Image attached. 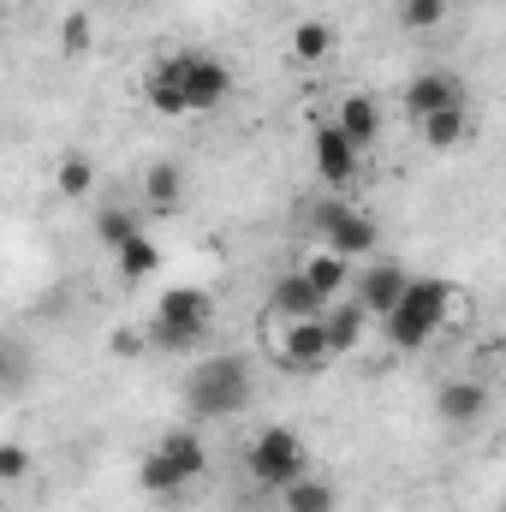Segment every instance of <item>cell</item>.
Instances as JSON below:
<instances>
[{
	"label": "cell",
	"instance_id": "6da1fadb",
	"mask_svg": "<svg viewBox=\"0 0 506 512\" xmlns=\"http://www.w3.org/2000/svg\"><path fill=\"white\" fill-rule=\"evenodd\" d=\"M447 310H459V292L447 280H411V292L399 298L393 316H381V334L393 352H417L435 340V328L447 322Z\"/></svg>",
	"mask_w": 506,
	"mask_h": 512
},
{
	"label": "cell",
	"instance_id": "7a4b0ae2",
	"mask_svg": "<svg viewBox=\"0 0 506 512\" xmlns=\"http://www.w3.org/2000/svg\"><path fill=\"white\" fill-rule=\"evenodd\" d=\"M185 405L191 417H233L251 405V364L221 352V358H203L191 376H185Z\"/></svg>",
	"mask_w": 506,
	"mask_h": 512
},
{
	"label": "cell",
	"instance_id": "3957f363",
	"mask_svg": "<svg viewBox=\"0 0 506 512\" xmlns=\"http://www.w3.org/2000/svg\"><path fill=\"white\" fill-rule=\"evenodd\" d=\"M209 322H215V298H209L203 286H173V292H161V304H155L149 340L167 346V352H191V346L209 340Z\"/></svg>",
	"mask_w": 506,
	"mask_h": 512
},
{
	"label": "cell",
	"instance_id": "277c9868",
	"mask_svg": "<svg viewBox=\"0 0 506 512\" xmlns=\"http://www.w3.org/2000/svg\"><path fill=\"white\" fill-rule=\"evenodd\" d=\"M203 465H209L203 441H197V435H185V429H173V435H161V441L143 453L137 483H143V495H179L185 483H197V477H203Z\"/></svg>",
	"mask_w": 506,
	"mask_h": 512
},
{
	"label": "cell",
	"instance_id": "5b68a950",
	"mask_svg": "<svg viewBox=\"0 0 506 512\" xmlns=\"http://www.w3.org/2000/svg\"><path fill=\"white\" fill-rule=\"evenodd\" d=\"M245 471H251V483L262 489H292L298 477H304V441L286 429V423H274V429H262L251 447H245Z\"/></svg>",
	"mask_w": 506,
	"mask_h": 512
},
{
	"label": "cell",
	"instance_id": "8992f818",
	"mask_svg": "<svg viewBox=\"0 0 506 512\" xmlns=\"http://www.w3.org/2000/svg\"><path fill=\"white\" fill-rule=\"evenodd\" d=\"M167 72L179 78V90H185V108H191V114H215V108L233 96V66H227V60H215V54H173V60H167Z\"/></svg>",
	"mask_w": 506,
	"mask_h": 512
},
{
	"label": "cell",
	"instance_id": "52a82bcc",
	"mask_svg": "<svg viewBox=\"0 0 506 512\" xmlns=\"http://www.w3.org/2000/svg\"><path fill=\"white\" fill-rule=\"evenodd\" d=\"M316 233H322V245L334 256H370L381 245V233H376V221L358 209V203H322L316 209Z\"/></svg>",
	"mask_w": 506,
	"mask_h": 512
},
{
	"label": "cell",
	"instance_id": "ba28073f",
	"mask_svg": "<svg viewBox=\"0 0 506 512\" xmlns=\"http://www.w3.org/2000/svg\"><path fill=\"white\" fill-rule=\"evenodd\" d=\"M274 358L286 364V370H322V364H334V340H328V328H322V316L316 322H286L280 334H274Z\"/></svg>",
	"mask_w": 506,
	"mask_h": 512
},
{
	"label": "cell",
	"instance_id": "9c48e42d",
	"mask_svg": "<svg viewBox=\"0 0 506 512\" xmlns=\"http://www.w3.org/2000/svg\"><path fill=\"white\" fill-rule=\"evenodd\" d=\"M268 310H274L280 322H316V316H328V298L310 286L304 268H292V274H280V280L268 286Z\"/></svg>",
	"mask_w": 506,
	"mask_h": 512
},
{
	"label": "cell",
	"instance_id": "30bf717a",
	"mask_svg": "<svg viewBox=\"0 0 506 512\" xmlns=\"http://www.w3.org/2000/svg\"><path fill=\"white\" fill-rule=\"evenodd\" d=\"M358 161H364V149L340 131V120L316 126V173H322L328 185H346V179L358 173Z\"/></svg>",
	"mask_w": 506,
	"mask_h": 512
},
{
	"label": "cell",
	"instance_id": "8fae6325",
	"mask_svg": "<svg viewBox=\"0 0 506 512\" xmlns=\"http://www.w3.org/2000/svg\"><path fill=\"white\" fill-rule=\"evenodd\" d=\"M405 292H411V274H405V268H393V262H370V268H364V280H358V304H364L376 322L399 310V298H405Z\"/></svg>",
	"mask_w": 506,
	"mask_h": 512
},
{
	"label": "cell",
	"instance_id": "7c38bea8",
	"mask_svg": "<svg viewBox=\"0 0 506 512\" xmlns=\"http://www.w3.org/2000/svg\"><path fill=\"white\" fill-rule=\"evenodd\" d=\"M447 108H465L459 78H447V72H417V78L405 84V114L429 120V114H447Z\"/></svg>",
	"mask_w": 506,
	"mask_h": 512
},
{
	"label": "cell",
	"instance_id": "4fadbf2b",
	"mask_svg": "<svg viewBox=\"0 0 506 512\" xmlns=\"http://www.w3.org/2000/svg\"><path fill=\"white\" fill-rule=\"evenodd\" d=\"M483 411H489V393H483V382H447L441 393H435V417H441V423H453V429L477 423Z\"/></svg>",
	"mask_w": 506,
	"mask_h": 512
},
{
	"label": "cell",
	"instance_id": "5bb4252c",
	"mask_svg": "<svg viewBox=\"0 0 506 512\" xmlns=\"http://www.w3.org/2000/svg\"><path fill=\"white\" fill-rule=\"evenodd\" d=\"M179 197H185V173H179V161H149V167H143V209L173 215Z\"/></svg>",
	"mask_w": 506,
	"mask_h": 512
},
{
	"label": "cell",
	"instance_id": "9a60e30c",
	"mask_svg": "<svg viewBox=\"0 0 506 512\" xmlns=\"http://www.w3.org/2000/svg\"><path fill=\"white\" fill-rule=\"evenodd\" d=\"M370 322H376V316H370L358 298H352V304H340V298H334V304H328V316H322V328H328V340H334V358H340V352H358V340H364V328H370Z\"/></svg>",
	"mask_w": 506,
	"mask_h": 512
},
{
	"label": "cell",
	"instance_id": "2e32d148",
	"mask_svg": "<svg viewBox=\"0 0 506 512\" xmlns=\"http://www.w3.org/2000/svg\"><path fill=\"white\" fill-rule=\"evenodd\" d=\"M334 120H340V131L358 143V149H370L381 137V108L370 102V96H346L340 108H334Z\"/></svg>",
	"mask_w": 506,
	"mask_h": 512
},
{
	"label": "cell",
	"instance_id": "e0dca14e",
	"mask_svg": "<svg viewBox=\"0 0 506 512\" xmlns=\"http://www.w3.org/2000/svg\"><path fill=\"white\" fill-rule=\"evenodd\" d=\"M334 54V24L328 18H298V30H292V60L298 66H322Z\"/></svg>",
	"mask_w": 506,
	"mask_h": 512
},
{
	"label": "cell",
	"instance_id": "ac0fdd59",
	"mask_svg": "<svg viewBox=\"0 0 506 512\" xmlns=\"http://www.w3.org/2000/svg\"><path fill=\"white\" fill-rule=\"evenodd\" d=\"M304 274H310V286L334 304V298L346 292V280H352V262H346V256H334V251H316L310 262H304Z\"/></svg>",
	"mask_w": 506,
	"mask_h": 512
},
{
	"label": "cell",
	"instance_id": "d6986e66",
	"mask_svg": "<svg viewBox=\"0 0 506 512\" xmlns=\"http://www.w3.org/2000/svg\"><path fill=\"white\" fill-rule=\"evenodd\" d=\"M280 501H286V512H340L334 483H322V477H298L292 489H280Z\"/></svg>",
	"mask_w": 506,
	"mask_h": 512
},
{
	"label": "cell",
	"instance_id": "ffe728a7",
	"mask_svg": "<svg viewBox=\"0 0 506 512\" xmlns=\"http://www.w3.org/2000/svg\"><path fill=\"white\" fill-rule=\"evenodd\" d=\"M417 131H423V143H429V149H459V143H465V131H471V114H465V108H447V114L417 120Z\"/></svg>",
	"mask_w": 506,
	"mask_h": 512
},
{
	"label": "cell",
	"instance_id": "44dd1931",
	"mask_svg": "<svg viewBox=\"0 0 506 512\" xmlns=\"http://www.w3.org/2000/svg\"><path fill=\"white\" fill-rule=\"evenodd\" d=\"M54 185H60V197H72V203H78V197H90V191H96V161H90V155H78V149H72V155H60Z\"/></svg>",
	"mask_w": 506,
	"mask_h": 512
},
{
	"label": "cell",
	"instance_id": "7402d4cb",
	"mask_svg": "<svg viewBox=\"0 0 506 512\" xmlns=\"http://www.w3.org/2000/svg\"><path fill=\"white\" fill-rule=\"evenodd\" d=\"M143 96H149V108H155V114H191V108H185V90H179V78L167 72V60L149 72V90H143Z\"/></svg>",
	"mask_w": 506,
	"mask_h": 512
},
{
	"label": "cell",
	"instance_id": "603a6c76",
	"mask_svg": "<svg viewBox=\"0 0 506 512\" xmlns=\"http://www.w3.org/2000/svg\"><path fill=\"white\" fill-rule=\"evenodd\" d=\"M143 227H137V215L131 209H96V239L108 245V251H120V245H131Z\"/></svg>",
	"mask_w": 506,
	"mask_h": 512
},
{
	"label": "cell",
	"instance_id": "cb8c5ba5",
	"mask_svg": "<svg viewBox=\"0 0 506 512\" xmlns=\"http://www.w3.org/2000/svg\"><path fill=\"white\" fill-rule=\"evenodd\" d=\"M120 274H126V280H143V274H155V268H161V251H155V239H143V233H137V239H131V245H120Z\"/></svg>",
	"mask_w": 506,
	"mask_h": 512
},
{
	"label": "cell",
	"instance_id": "d4e9b609",
	"mask_svg": "<svg viewBox=\"0 0 506 512\" xmlns=\"http://www.w3.org/2000/svg\"><path fill=\"white\" fill-rule=\"evenodd\" d=\"M447 18V0H399V24L405 30H435Z\"/></svg>",
	"mask_w": 506,
	"mask_h": 512
},
{
	"label": "cell",
	"instance_id": "484cf974",
	"mask_svg": "<svg viewBox=\"0 0 506 512\" xmlns=\"http://www.w3.org/2000/svg\"><path fill=\"white\" fill-rule=\"evenodd\" d=\"M24 471H30V453L18 441H6L0 447V483H24Z\"/></svg>",
	"mask_w": 506,
	"mask_h": 512
},
{
	"label": "cell",
	"instance_id": "4316f807",
	"mask_svg": "<svg viewBox=\"0 0 506 512\" xmlns=\"http://www.w3.org/2000/svg\"><path fill=\"white\" fill-rule=\"evenodd\" d=\"M60 42H66V54H84V48H90V18H84V12H72V18H66V30H60Z\"/></svg>",
	"mask_w": 506,
	"mask_h": 512
},
{
	"label": "cell",
	"instance_id": "83f0119b",
	"mask_svg": "<svg viewBox=\"0 0 506 512\" xmlns=\"http://www.w3.org/2000/svg\"><path fill=\"white\" fill-rule=\"evenodd\" d=\"M501 512H506V507H501Z\"/></svg>",
	"mask_w": 506,
	"mask_h": 512
}]
</instances>
